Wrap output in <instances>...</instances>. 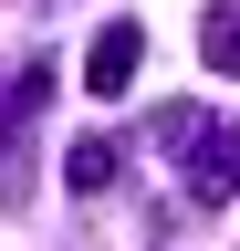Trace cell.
I'll list each match as a JSON object with an SVG mask.
<instances>
[{
	"mask_svg": "<svg viewBox=\"0 0 240 251\" xmlns=\"http://www.w3.org/2000/svg\"><path fill=\"white\" fill-rule=\"evenodd\" d=\"M188 199H209V209L240 199V126H209V136L188 126Z\"/></svg>",
	"mask_w": 240,
	"mask_h": 251,
	"instance_id": "1",
	"label": "cell"
},
{
	"mask_svg": "<svg viewBox=\"0 0 240 251\" xmlns=\"http://www.w3.org/2000/svg\"><path fill=\"white\" fill-rule=\"evenodd\" d=\"M136 63H146V31H136V21H105V31H94V52H84V84H94V94H126V84H136Z\"/></svg>",
	"mask_w": 240,
	"mask_h": 251,
	"instance_id": "2",
	"label": "cell"
},
{
	"mask_svg": "<svg viewBox=\"0 0 240 251\" xmlns=\"http://www.w3.org/2000/svg\"><path fill=\"white\" fill-rule=\"evenodd\" d=\"M198 63H209V74H240V0H209V21H198Z\"/></svg>",
	"mask_w": 240,
	"mask_h": 251,
	"instance_id": "3",
	"label": "cell"
},
{
	"mask_svg": "<svg viewBox=\"0 0 240 251\" xmlns=\"http://www.w3.org/2000/svg\"><path fill=\"white\" fill-rule=\"evenodd\" d=\"M115 136H73V157H63V188H84V199H94V188H115Z\"/></svg>",
	"mask_w": 240,
	"mask_h": 251,
	"instance_id": "4",
	"label": "cell"
}]
</instances>
